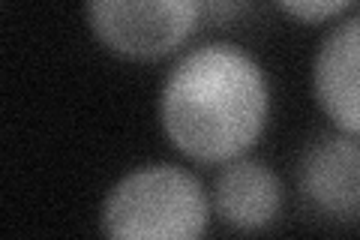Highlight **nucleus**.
<instances>
[{"mask_svg": "<svg viewBox=\"0 0 360 240\" xmlns=\"http://www.w3.org/2000/svg\"><path fill=\"white\" fill-rule=\"evenodd\" d=\"M213 208L225 225L238 232H258L279 216L283 184L258 159H229L213 180Z\"/></svg>", "mask_w": 360, "mask_h": 240, "instance_id": "6", "label": "nucleus"}, {"mask_svg": "<svg viewBox=\"0 0 360 240\" xmlns=\"http://www.w3.org/2000/svg\"><path fill=\"white\" fill-rule=\"evenodd\" d=\"M315 99L336 130L360 135V15L336 25L312 66Z\"/></svg>", "mask_w": 360, "mask_h": 240, "instance_id": "5", "label": "nucleus"}, {"mask_svg": "<svg viewBox=\"0 0 360 240\" xmlns=\"http://www.w3.org/2000/svg\"><path fill=\"white\" fill-rule=\"evenodd\" d=\"M270 111L267 78L231 42H207L174 63L160 94V120L180 153L229 163L262 135Z\"/></svg>", "mask_w": 360, "mask_h": 240, "instance_id": "1", "label": "nucleus"}, {"mask_svg": "<svg viewBox=\"0 0 360 240\" xmlns=\"http://www.w3.org/2000/svg\"><path fill=\"white\" fill-rule=\"evenodd\" d=\"M297 192L309 216L348 225L360 220V135L321 132L297 163Z\"/></svg>", "mask_w": 360, "mask_h": 240, "instance_id": "4", "label": "nucleus"}, {"mask_svg": "<svg viewBox=\"0 0 360 240\" xmlns=\"http://www.w3.org/2000/svg\"><path fill=\"white\" fill-rule=\"evenodd\" d=\"M94 37L129 61L177 51L201 27L198 0H87Z\"/></svg>", "mask_w": 360, "mask_h": 240, "instance_id": "3", "label": "nucleus"}, {"mask_svg": "<svg viewBox=\"0 0 360 240\" xmlns=\"http://www.w3.org/2000/svg\"><path fill=\"white\" fill-rule=\"evenodd\" d=\"M207 228V196L180 165L135 168L108 192L103 232L108 237H198Z\"/></svg>", "mask_w": 360, "mask_h": 240, "instance_id": "2", "label": "nucleus"}, {"mask_svg": "<svg viewBox=\"0 0 360 240\" xmlns=\"http://www.w3.org/2000/svg\"><path fill=\"white\" fill-rule=\"evenodd\" d=\"M255 4L258 0H198L201 27H207V30L234 27L255 13Z\"/></svg>", "mask_w": 360, "mask_h": 240, "instance_id": "7", "label": "nucleus"}, {"mask_svg": "<svg viewBox=\"0 0 360 240\" xmlns=\"http://www.w3.org/2000/svg\"><path fill=\"white\" fill-rule=\"evenodd\" d=\"M352 4V0H276V6L297 21H324Z\"/></svg>", "mask_w": 360, "mask_h": 240, "instance_id": "8", "label": "nucleus"}]
</instances>
